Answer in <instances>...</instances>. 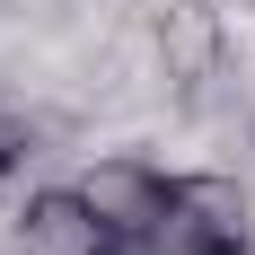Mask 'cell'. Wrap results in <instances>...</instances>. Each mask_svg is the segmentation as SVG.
I'll use <instances>...</instances> for the list:
<instances>
[{"mask_svg": "<svg viewBox=\"0 0 255 255\" xmlns=\"http://www.w3.org/2000/svg\"><path fill=\"white\" fill-rule=\"evenodd\" d=\"M79 194L97 203L106 238L124 255H158V238H167V203H176V167L150 150H106L97 167H79Z\"/></svg>", "mask_w": 255, "mask_h": 255, "instance_id": "1", "label": "cell"}, {"mask_svg": "<svg viewBox=\"0 0 255 255\" xmlns=\"http://www.w3.org/2000/svg\"><path fill=\"white\" fill-rule=\"evenodd\" d=\"M150 44H158V79H167V97L185 115H203L220 97V79L238 71V35H229V18L211 0H158Z\"/></svg>", "mask_w": 255, "mask_h": 255, "instance_id": "2", "label": "cell"}, {"mask_svg": "<svg viewBox=\"0 0 255 255\" xmlns=\"http://www.w3.org/2000/svg\"><path fill=\"white\" fill-rule=\"evenodd\" d=\"M158 255H255V203L220 167H176V203Z\"/></svg>", "mask_w": 255, "mask_h": 255, "instance_id": "3", "label": "cell"}, {"mask_svg": "<svg viewBox=\"0 0 255 255\" xmlns=\"http://www.w3.org/2000/svg\"><path fill=\"white\" fill-rule=\"evenodd\" d=\"M26 158H35V124H26L18 106H0V185L26 176Z\"/></svg>", "mask_w": 255, "mask_h": 255, "instance_id": "4", "label": "cell"}]
</instances>
